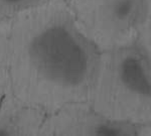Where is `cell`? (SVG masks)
Listing matches in <instances>:
<instances>
[{"mask_svg":"<svg viewBox=\"0 0 151 136\" xmlns=\"http://www.w3.org/2000/svg\"><path fill=\"white\" fill-rule=\"evenodd\" d=\"M96 45L68 13L45 5L0 24V87L40 111L90 87L100 71Z\"/></svg>","mask_w":151,"mask_h":136,"instance_id":"6da1fadb","label":"cell"},{"mask_svg":"<svg viewBox=\"0 0 151 136\" xmlns=\"http://www.w3.org/2000/svg\"><path fill=\"white\" fill-rule=\"evenodd\" d=\"M115 74L127 92L151 98V63L142 48L132 47L124 50L117 58Z\"/></svg>","mask_w":151,"mask_h":136,"instance_id":"7a4b0ae2","label":"cell"},{"mask_svg":"<svg viewBox=\"0 0 151 136\" xmlns=\"http://www.w3.org/2000/svg\"><path fill=\"white\" fill-rule=\"evenodd\" d=\"M144 13V0H106L102 8L105 22L118 30L136 25Z\"/></svg>","mask_w":151,"mask_h":136,"instance_id":"3957f363","label":"cell"},{"mask_svg":"<svg viewBox=\"0 0 151 136\" xmlns=\"http://www.w3.org/2000/svg\"><path fill=\"white\" fill-rule=\"evenodd\" d=\"M138 130L133 124L123 120L111 119L97 116L90 129L89 135L117 136V135H136Z\"/></svg>","mask_w":151,"mask_h":136,"instance_id":"277c9868","label":"cell"},{"mask_svg":"<svg viewBox=\"0 0 151 136\" xmlns=\"http://www.w3.org/2000/svg\"><path fill=\"white\" fill-rule=\"evenodd\" d=\"M47 0H0V24L45 4Z\"/></svg>","mask_w":151,"mask_h":136,"instance_id":"5b68a950","label":"cell"}]
</instances>
